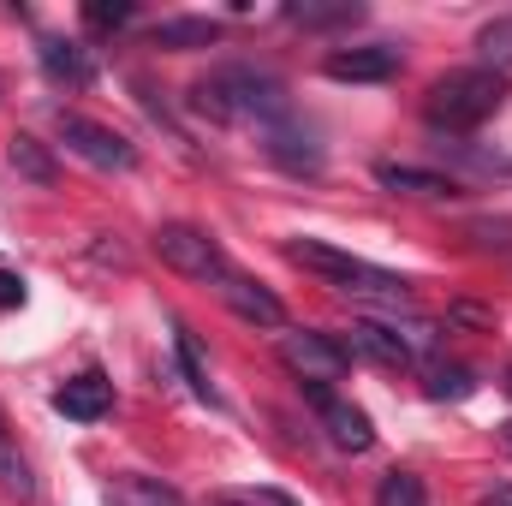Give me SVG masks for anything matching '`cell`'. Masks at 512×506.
<instances>
[{
	"instance_id": "6da1fadb",
	"label": "cell",
	"mask_w": 512,
	"mask_h": 506,
	"mask_svg": "<svg viewBox=\"0 0 512 506\" xmlns=\"http://www.w3.org/2000/svg\"><path fill=\"white\" fill-rule=\"evenodd\" d=\"M191 108L209 114L215 126H256V131L292 120L286 84L274 72H256V66H221V72H209L191 90Z\"/></svg>"
},
{
	"instance_id": "7a4b0ae2",
	"label": "cell",
	"mask_w": 512,
	"mask_h": 506,
	"mask_svg": "<svg viewBox=\"0 0 512 506\" xmlns=\"http://www.w3.org/2000/svg\"><path fill=\"white\" fill-rule=\"evenodd\" d=\"M512 96L507 72H489V66H465V72H447L429 84L423 96V120L435 131H477L483 120L501 114V102Z\"/></svg>"
},
{
	"instance_id": "3957f363",
	"label": "cell",
	"mask_w": 512,
	"mask_h": 506,
	"mask_svg": "<svg viewBox=\"0 0 512 506\" xmlns=\"http://www.w3.org/2000/svg\"><path fill=\"white\" fill-rule=\"evenodd\" d=\"M155 256L167 262V268H179V274H191V280H227L233 268H227V251L203 233V227H191V221H167V227H155Z\"/></svg>"
},
{
	"instance_id": "277c9868",
	"label": "cell",
	"mask_w": 512,
	"mask_h": 506,
	"mask_svg": "<svg viewBox=\"0 0 512 506\" xmlns=\"http://www.w3.org/2000/svg\"><path fill=\"white\" fill-rule=\"evenodd\" d=\"M54 126H60V143H66L72 155H84V161H90V167H102V173H131V167H137V143L120 137L114 126H102V120L60 114Z\"/></svg>"
},
{
	"instance_id": "5b68a950",
	"label": "cell",
	"mask_w": 512,
	"mask_h": 506,
	"mask_svg": "<svg viewBox=\"0 0 512 506\" xmlns=\"http://www.w3.org/2000/svg\"><path fill=\"white\" fill-rule=\"evenodd\" d=\"M280 364L298 381H340L352 370L346 346L334 334H316V328H298V334H280Z\"/></svg>"
},
{
	"instance_id": "8992f818",
	"label": "cell",
	"mask_w": 512,
	"mask_h": 506,
	"mask_svg": "<svg viewBox=\"0 0 512 506\" xmlns=\"http://www.w3.org/2000/svg\"><path fill=\"white\" fill-rule=\"evenodd\" d=\"M322 72H328L334 84H387V78H399V48H387V42L340 48V54L322 60Z\"/></svg>"
},
{
	"instance_id": "52a82bcc",
	"label": "cell",
	"mask_w": 512,
	"mask_h": 506,
	"mask_svg": "<svg viewBox=\"0 0 512 506\" xmlns=\"http://www.w3.org/2000/svg\"><path fill=\"white\" fill-rule=\"evenodd\" d=\"M262 149H268V161L274 167H286V173H322V143H316V131H304L298 120H280V126H268L262 131Z\"/></svg>"
},
{
	"instance_id": "ba28073f",
	"label": "cell",
	"mask_w": 512,
	"mask_h": 506,
	"mask_svg": "<svg viewBox=\"0 0 512 506\" xmlns=\"http://www.w3.org/2000/svg\"><path fill=\"white\" fill-rule=\"evenodd\" d=\"M221 298H227V310H233L239 322H256V328H286V304H280L262 280H251V274H227V280H221Z\"/></svg>"
},
{
	"instance_id": "9c48e42d",
	"label": "cell",
	"mask_w": 512,
	"mask_h": 506,
	"mask_svg": "<svg viewBox=\"0 0 512 506\" xmlns=\"http://www.w3.org/2000/svg\"><path fill=\"white\" fill-rule=\"evenodd\" d=\"M54 411L72 417V423H96V417L114 411V381L102 376V370H84V376H72L54 393Z\"/></svg>"
},
{
	"instance_id": "30bf717a",
	"label": "cell",
	"mask_w": 512,
	"mask_h": 506,
	"mask_svg": "<svg viewBox=\"0 0 512 506\" xmlns=\"http://www.w3.org/2000/svg\"><path fill=\"white\" fill-rule=\"evenodd\" d=\"M42 72H48L54 84H66V90H90V84H96L90 48H84V42H66V36H48V42H42Z\"/></svg>"
},
{
	"instance_id": "8fae6325",
	"label": "cell",
	"mask_w": 512,
	"mask_h": 506,
	"mask_svg": "<svg viewBox=\"0 0 512 506\" xmlns=\"http://www.w3.org/2000/svg\"><path fill=\"white\" fill-rule=\"evenodd\" d=\"M340 346H346V358H370V364H387V370H405L411 364V352L399 346V334H387L382 322H370V316H358Z\"/></svg>"
},
{
	"instance_id": "7c38bea8",
	"label": "cell",
	"mask_w": 512,
	"mask_h": 506,
	"mask_svg": "<svg viewBox=\"0 0 512 506\" xmlns=\"http://www.w3.org/2000/svg\"><path fill=\"white\" fill-rule=\"evenodd\" d=\"M322 429H328V441H334L340 453H370V447H376L370 417H364L358 405H346V399H328V405H322Z\"/></svg>"
},
{
	"instance_id": "4fadbf2b",
	"label": "cell",
	"mask_w": 512,
	"mask_h": 506,
	"mask_svg": "<svg viewBox=\"0 0 512 506\" xmlns=\"http://www.w3.org/2000/svg\"><path fill=\"white\" fill-rule=\"evenodd\" d=\"M6 161H12V173H18V179H30V185H54V179H60V167H54L48 143H42V137H30V131H12V137H6Z\"/></svg>"
},
{
	"instance_id": "5bb4252c",
	"label": "cell",
	"mask_w": 512,
	"mask_h": 506,
	"mask_svg": "<svg viewBox=\"0 0 512 506\" xmlns=\"http://www.w3.org/2000/svg\"><path fill=\"white\" fill-rule=\"evenodd\" d=\"M108 506H185V495L161 477H143V471H126L108 483Z\"/></svg>"
},
{
	"instance_id": "9a60e30c",
	"label": "cell",
	"mask_w": 512,
	"mask_h": 506,
	"mask_svg": "<svg viewBox=\"0 0 512 506\" xmlns=\"http://www.w3.org/2000/svg\"><path fill=\"white\" fill-rule=\"evenodd\" d=\"M376 185L405 191V197H459L453 179H441V173H429V167H399V161H382V167H376Z\"/></svg>"
},
{
	"instance_id": "2e32d148",
	"label": "cell",
	"mask_w": 512,
	"mask_h": 506,
	"mask_svg": "<svg viewBox=\"0 0 512 506\" xmlns=\"http://www.w3.org/2000/svg\"><path fill=\"white\" fill-rule=\"evenodd\" d=\"M149 42H155V48H179V54L215 48V42H221V24H215V18H161V24L149 30Z\"/></svg>"
},
{
	"instance_id": "e0dca14e",
	"label": "cell",
	"mask_w": 512,
	"mask_h": 506,
	"mask_svg": "<svg viewBox=\"0 0 512 506\" xmlns=\"http://www.w3.org/2000/svg\"><path fill=\"white\" fill-rule=\"evenodd\" d=\"M286 18L304 24V30H340V24H358L364 6H358V0H292Z\"/></svg>"
},
{
	"instance_id": "ac0fdd59",
	"label": "cell",
	"mask_w": 512,
	"mask_h": 506,
	"mask_svg": "<svg viewBox=\"0 0 512 506\" xmlns=\"http://www.w3.org/2000/svg\"><path fill=\"white\" fill-rule=\"evenodd\" d=\"M173 352H179V370H185V387L197 393V399H221L215 393V381H209V364H203V346H197V334L191 328H173Z\"/></svg>"
},
{
	"instance_id": "d6986e66",
	"label": "cell",
	"mask_w": 512,
	"mask_h": 506,
	"mask_svg": "<svg viewBox=\"0 0 512 506\" xmlns=\"http://www.w3.org/2000/svg\"><path fill=\"white\" fill-rule=\"evenodd\" d=\"M0 489L18 495V501L36 495V477H30V465L18 459V447H12V435H6V417H0Z\"/></svg>"
},
{
	"instance_id": "ffe728a7",
	"label": "cell",
	"mask_w": 512,
	"mask_h": 506,
	"mask_svg": "<svg viewBox=\"0 0 512 506\" xmlns=\"http://www.w3.org/2000/svg\"><path fill=\"white\" fill-rule=\"evenodd\" d=\"M477 54H483V66H489V72H507V66H512V12L477 30Z\"/></svg>"
},
{
	"instance_id": "44dd1931",
	"label": "cell",
	"mask_w": 512,
	"mask_h": 506,
	"mask_svg": "<svg viewBox=\"0 0 512 506\" xmlns=\"http://www.w3.org/2000/svg\"><path fill=\"white\" fill-rule=\"evenodd\" d=\"M376 506H429L423 477H411V471H387L382 489H376Z\"/></svg>"
},
{
	"instance_id": "7402d4cb",
	"label": "cell",
	"mask_w": 512,
	"mask_h": 506,
	"mask_svg": "<svg viewBox=\"0 0 512 506\" xmlns=\"http://www.w3.org/2000/svg\"><path fill=\"white\" fill-rule=\"evenodd\" d=\"M423 393H429V399H471V393H477V376L459 370V364H453V370H429Z\"/></svg>"
},
{
	"instance_id": "603a6c76",
	"label": "cell",
	"mask_w": 512,
	"mask_h": 506,
	"mask_svg": "<svg viewBox=\"0 0 512 506\" xmlns=\"http://www.w3.org/2000/svg\"><path fill=\"white\" fill-rule=\"evenodd\" d=\"M84 24L90 30H120V24H131V0H90L84 6Z\"/></svg>"
},
{
	"instance_id": "cb8c5ba5",
	"label": "cell",
	"mask_w": 512,
	"mask_h": 506,
	"mask_svg": "<svg viewBox=\"0 0 512 506\" xmlns=\"http://www.w3.org/2000/svg\"><path fill=\"white\" fill-rule=\"evenodd\" d=\"M447 328H495V310H483V304L459 298V304H447Z\"/></svg>"
},
{
	"instance_id": "d4e9b609",
	"label": "cell",
	"mask_w": 512,
	"mask_h": 506,
	"mask_svg": "<svg viewBox=\"0 0 512 506\" xmlns=\"http://www.w3.org/2000/svg\"><path fill=\"white\" fill-rule=\"evenodd\" d=\"M24 304V280L12 268H0V310H18Z\"/></svg>"
},
{
	"instance_id": "484cf974",
	"label": "cell",
	"mask_w": 512,
	"mask_h": 506,
	"mask_svg": "<svg viewBox=\"0 0 512 506\" xmlns=\"http://www.w3.org/2000/svg\"><path fill=\"white\" fill-rule=\"evenodd\" d=\"M245 506H298V501H292V495H280V489H251Z\"/></svg>"
},
{
	"instance_id": "4316f807",
	"label": "cell",
	"mask_w": 512,
	"mask_h": 506,
	"mask_svg": "<svg viewBox=\"0 0 512 506\" xmlns=\"http://www.w3.org/2000/svg\"><path fill=\"white\" fill-rule=\"evenodd\" d=\"M483 506H512V483H495V489H483Z\"/></svg>"
},
{
	"instance_id": "83f0119b",
	"label": "cell",
	"mask_w": 512,
	"mask_h": 506,
	"mask_svg": "<svg viewBox=\"0 0 512 506\" xmlns=\"http://www.w3.org/2000/svg\"><path fill=\"white\" fill-rule=\"evenodd\" d=\"M501 441H507V453H512V417H507V423H501Z\"/></svg>"
},
{
	"instance_id": "f1b7e54d",
	"label": "cell",
	"mask_w": 512,
	"mask_h": 506,
	"mask_svg": "<svg viewBox=\"0 0 512 506\" xmlns=\"http://www.w3.org/2000/svg\"><path fill=\"white\" fill-rule=\"evenodd\" d=\"M215 506H245V501H215Z\"/></svg>"
},
{
	"instance_id": "f546056e",
	"label": "cell",
	"mask_w": 512,
	"mask_h": 506,
	"mask_svg": "<svg viewBox=\"0 0 512 506\" xmlns=\"http://www.w3.org/2000/svg\"><path fill=\"white\" fill-rule=\"evenodd\" d=\"M507 393H512V364H507Z\"/></svg>"
},
{
	"instance_id": "4dcf8cb0",
	"label": "cell",
	"mask_w": 512,
	"mask_h": 506,
	"mask_svg": "<svg viewBox=\"0 0 512 506\" xmlns=\"http://www.w3.org/2000/svg\"><path fill=\"white\" fill-rule=\"evenodd\" d=\"M507 173H512V161H507Z\"/></svg>"
}]
</instances>
